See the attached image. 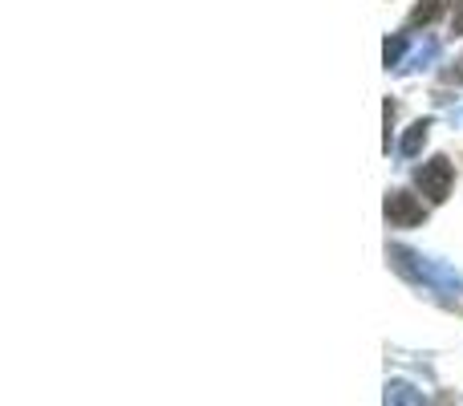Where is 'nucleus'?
Returning a JSON list of instances; mask_svg holds the SVG:
<instances>
[{
  "instance_id": "nucleus-1",
  "label": "nucleus",
  "mask_w": 463,
  "mask_h": 406,
  "mask_svg": "<svg viewBox=\"0 0 463 406\" xmlns=\"http://www.w3.org/2000/svg\"><path fill=\"white\" fill-rule=\"evenodd\" d=\"M386 256H391V264L402 272V277L415 280V285H427L431 293H456V297L463 293V277L456 269H448V264L427 260V256L411 252V248H402V244H391Z\"/></svg>"
},
{
  "instance_id": "nucleus-3",
  "label": "nucleus",
  "mask_w": 463,
  "mask_h": 406,
  "mask_svg": "<svg viewBox=\"0 0 463 406\" xmlns=\"http://www.w3.org/2000/svg\"><path fill=\"white\" fill-rule=\"evenodd\" d=\"M386 220H391L394 228H415V223L427 220V207L411 192H391L386 195Z\"/></svg>"
},
{
  "instance_id": "nucleus-5",
  "label": "nucleus",
  "mask_w": 463,
  "mask_h": 406,
  "mask_svg": "<svg viewBox=\"0 0 463 406\" xmlns=\"http://www.w3.org/2000/svg\"><path fill=\"white\" fill-rule=\"evenodd\" d=\"M427 130H431V122H415V127L407 130V135H402V155H407V159H415L419 151H423V143H427Z\"/></svg>"
},
{
  "instance_id": "nucleus-11",
  "label": "nucleus",
  "mask_w": 463,
  "mask_h": 406,
  "mask_svg": "<svg viewBox=\"0 0 463 406\" xmlns=\"http://www.w3.org/2000/svg\"><path fill=\"white\" fill-rule=\"evenodd\" d=\"M448 81H463V57H459V61L448 70Z\"/></svg>"
},
{
  "instance_id": "nucleus-8",
  "label": "nucleus",
  "mask_w": 463,
  "mask_h": 406,
  "mask_svg": "<svg viewBox=\"0 0 463 406\" xmlns=\"http://www.w3.org/2000/svg\"><path fill=\"white\" fill-rule=\"evenodd\" d=\"M435 57H439V41H427V45L419 49L415 57H411V65H407V70H427V65H431Z\"/></svg>"
},
{
  "instance_id": "nucleus-4",
  "label": "nucleus",
  "mask_w": 463,
  "mask_h": 406,
  "mask_svg": "<svg viewBox=\"0 0 463 406\" xmlns=\"http://www.w3.org/2000/svg\"><path fill=\"white\" fill-rule=\"evenodd\" d=\"M386 406H427L423 394L407 382H386Z\"/></svg>"
},
{
  "instance_id": "nucleus-9",
  "label": "nucleus",
  "mask_w": 463,
  "mask_h": 406,
  "mask_svg": "<svg viewBox=\"0 0 463 406\" xmlns=\"http://www.w3.org/2000/svg\"><path fill=\"white\" fill-rule=\"evenodd\" d=\"M451 33H463V0H456V8H451Z\"/></svg>"
},
{
  "instance_id": "nucleus-6",
  "label": "nucleus",
  "mask_w": 463,
  "mask_h": 406,
  "mask_svg": "<svg viewBox=\"0 0 463 406\" xmlns=\"http://www.w3.org/2000/svg\"><path fill=\"white\" fill-rule=\"evenodd\" d=\"M439 8H443V0H419L407 24H411V29H419V24H431L435 16H439Z\"/></svg>"
},
{
  "instance_id": "nucleus-2",
  "label": "nucleus",
  "mask_w": 463,
  "mask_h": 406,
  "mask_svg": "<svg viewBox=\"0 0 463 406\" xmlns=\"http://www.w3.org/2000/svg\"><path fill=\"white\" fill-rule=\"evenodd\" d=\"M415 184H419V192H423L431 203H443V200H448V192H451V163L443 159V155L427 159L423 167L415 171Z\"/></svg>"
},
{
  "instance_id": "nucleus-10",
  "label": "nucleus",
  "mask_w": 463,
  "mask_h": 406,
  "mask_svg": "<svg viewBox=\"0 0 463 406\" xmlns=\"http://www.w3.org/2000/svg\"><path fill=\"white\" fill-rule=\"evenodd\" d=\"M383 118H386V151H391V122H394V102L383 106Z\"/></svg>"
},
{
  "instance_id": "nucleus-7",
  "label": "nucleus",
  "mask_w": 463,
  "mask_h": 406,
  "mask_svg": "<svg viewBox=\"0 0 463 406\" xmlns=\"http://www.w3.org/2000/svg\"><path fill=\"white\" fill-rule=\"evenodd\" d=\"M402 53H407V37H391V41H386V49H383L386 70H394V65L402 61Z\"/></svg>"
}]
</instances>
